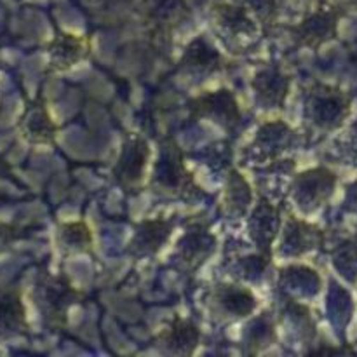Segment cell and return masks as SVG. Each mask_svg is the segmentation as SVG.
<instances>
[{"instance_id":"1","label":"cell","mask_w":357,"mask_h":357,"mask_svg":"<svg viewBox=\"0 0 357 357\" xmlns=\"http://www.w3.org/2000/svg\"><path fill=\"white\" fill-rule=\"evenodd\" d=\"M152 187L159 194L176 197H194L201 190L195 185L194 174L185 166L183 152L173 138H166L160 145V157L153 171Z\"/></svg>"},{"instance_id":"2","label":"cell","mask_w":357,"mask_h":357,"mask_svg":"<svg viewBox=\"0 0 357 357\" xmlns=\"http://www.w3.org/2000/svg\"><path fill=\"white\" fill-rule=\"evenodd\" d=\"M307 117L316 128L331 131L342 126L351 112V100L340 89L330 86H316L307 94Z\"/></svg>"},{"instance_id":"3","label":"cell","mask_w":357,"mask_h":357,"mask_svg":"<svg viewBox=\"0 0 357 357\" xmlns=\"http://www.w3.org/2000/svg\"><path fill=\"white\" fill-rule=\"evenodd\" d=\"M342 16H344V10L340 7H319L303 17L298 24L289 28V33L298 47L317 49L335 38Z\"/></svg>"},{"instance_id":"4","label":"cell","mask_w":357,"mask_h":357,"mask_svg":"<svg viewBox=\"0 0 357 357\" xmlns=\"http://www.w3.org/2000/svg\"><path fill=\"white\" fill-rule=\"evenodd\" d=\"M192 119H211L213 122L222 126L229 132H232L243 121L239 103L234 93L229 89L208 91V93L195 96L188 103Z\"/></svg>"},{"instance_id":"5","label":"cell","mask_w":357,"mask_h":357,"mask_svg":"<svg viewBox=\"0 0 357 357\" xmlns=\"http://www.w3.org/2000/svg\"><path fill=\"white\" fill-rule=\"evenodd\" d=\"M150 149L139 136L129 138L122 146V153L114 167V176L124 188H136L145 176Z\"/></svg>"},{"instance_id":"6","label":"cell","mask_w":357,"mask_h":357,"mask_svg":"<svg viewBox=\"0 0 357 357\" xmlns=\"http://www.w3.org/2000/svg\"><path fill=\"white\" fill-rule=\"evenodd\" d=\"M82 298V293L77 291L68 279L58 275L51 278L44 286V312L45 319L54 328L65 326L66 312L73 303Z\"/></svg>"},{"instance_id":"7","label":"cell","mask_w":357,"mask_h":357,"mask_svg":"<svg viewBox=\"0 0 357 357\" xmlns=\"http://www.w3.org/2000/svg\"><path fill=\"white\" fill-rule=\"evenodd\" d=\"M190 16L187 0H146L145 20L153 33L169 37L174 28L180 26Z\"/></svg>"},{"instance_id":"8","label":"cell","mask_w":357,"mask_h":357,"mask_svg":"<svg viewBox=\"0 0 357 357\" xmlns=\"http://www.w3.org/2000/svg\"><path fill=\"white\" fill-rule=\"evenodd\" d=\"M49 65L56 72L72 68L79 61L86 59L91 52V42L87 37L59 31L47 47Z\"/></svg>"},{"instance_id":"9","label":"cell","mask_w":357,"mask_h":357,"mask_svg":"<svg viewBox=\"0 0 357 357\" xmlns=\"http://www.w3.org/2000/svg\"><path fill=\"white\" fill-rule=\"evenodd\" d=\"M251 16L253 14L248 13L243 6L236 2H216L211 6V17L215 21V26L232 38L253 37L257 24Z\"/></svg>"},{"instance_id":"10","label":"cell","mask_w":357,"mask_h":357,"mask_svg":"<svg viewBox=\"0 0 357 357\" xmlns=\"http://www.w3.org/2000/svg\"><path fill=\"white\" fill-rule=\"evenodd\" d=\"M174 222L169 220H145L136 225V232L129 243V251L135 257L155 255L173 234Z\"/></svg>"},{"instance_id":"11","label":"cell","mask_w":357,"mask_h":357,"mask_svg":"<svg viewBox=\"0 0 357 357\" xmlns=\"http://www.w3.org/2000/svg\"><path fill=\"white\" fill-rule=\"evenodd\" d=\"M201 342V330L192 321L176 317L173 323L157 337V345L162 347L167 354L190 356Z\"/></svg>"},{"instance_id":"12","label":"cell","mask_w":357,"mask_h":357,"mask_svg":"<svg viewBox=\"0 0 357 357\" xmlns=\"http://www.w3.org/2000/svg\"><path fill=\"white\" fill-rule=\"evenodd\" d=\"M178 65H180V70L188 73L211 75L225 68V59L204 37H197L187 45Z\"/></svg>"},{"instance_id":"13","label":"cell","mask_w":357,"mask_h":357,"mask_svg":"<svg viewBox=\"0 0 357 357\" xmlns=\"http://www.w3.org/2000/svg\"><path fill=\"white\" fill-rule=\"evenodd\" d=\"M289 84L291 80L281 70L265 68L255 75L251 86L257 93L258 101L265 108H282L286 98H288Z\"/></svg>"},{"instance_id":"14","label":"cell","mask_w":357,"mask_h":357,"mask_svg":"<svg viewBox=\"0 0 357 357\" xmlns=\"http://www.w3.org/2000/svg\"><path fill=\"white\" fill-rule=\"evenodd\" d=\"M215 302L225 310L229 316L246 317L257 309V298L246 288L232 284L218 286L215 291Z\"/></svg>"},{"instance_id":"15","label":"cell","mask_w":357,"mask_h":357,"mask_svg":"<svg viewBox=\"0 0 357 357\" xmlns=\"http://www.w3.org/2000/svg\"><path fill=\"white\" fill-rule=\"evenodd\" d=\"M28 328L26 310L17 289L0 291V330L7 333H23Z\"/></svg>"},{"instance_id":"16","label":"cell","mask_w":357,"mask_h":357,"mask_svg":"<svg viewBox=\"0 0 357 357\" xmlns=\"http://www.w3.org/2000/svg\"><path fill=\"white\" fill-rule=\"evenodd\" d=\"M335 181H337L335 174L321 167V169L300 174L298 180H296V190H303L305 199L312 197L314 206H319L333 192Z\"/></svg>"},{"instance_id":"17","label":"cell","mask_w":357,"mask_h":357,"mask_svg":"<svg viewBox=\"0 0 357 357\" xmlns=\"http://www.w3.org/2000/svg\"><path fill=\"white\" fill-rule=\"evenodd\" d=\"M23 128L24 136H28L35 143H52L56 138V131H58L44 105H35L28 112L23 121Z\"/></svg>"},{"instance_id":"18","label":"cell","mask_w":357,"mask_h":357,"mask_svg":"<svg viewBox=\"0 0 357 357\" xmlns=\"http://www.w3.org/2000/svg\"><path fill=\"white\" fill-rule=\"evenodd\" d=\"M215 237L209 232H188L180 248L181 258L195 271L215 251Z\"/></svg>"},{"instance_id":"19","label":"cell","mask_w":357,"mask_h":357,"mask_svg":"<svg viewBox=\"0 0 357 357\" xmlns=\"http://www.w3.org/2000/svg\"><path fill=\"white\" fill-rule=\"evenodd\" d=\"M59 243L68 251L84 253V251H91V246H93V234H91L89 227L84 222L63 223L59 227Z\"/></svg>"},{"instance_id":"20","label":"cell","mask_w":357,"mask_h":357,"mask_svg":"<svg viewBox=\"0 0 357 357\" xmlns=\"http://www.w3.org/2000/svg\"><path fill=\"white\" fill-rule=\"evenodd\" d=\"M251 202L250 185L246 183L243 176L237 171H232L229 176V185H227L225 206L232 209V215L241 216L246 213L248 204Z\"/></svg>"},{"instance_id":"21","label":"cell","mask_w":357,"mask_h":357,"mask_svg":"<svg viewBox=\"0 0 357 357\" xmlns=\"http://www.w3.org/2000/svg\"><path fill=\"white\" fill-rule=\"evenodd\" d=\"M243 6L248 13L257 16L264 24L271 26L278 16V0H232Z\"/></svg>"},{"instance_id":"22","label":"cell","mask_w":357,"mask_h":357,"mask_svg":"<svg viewBox=\"0 0 357 357\" xmlns=\"http://www.w3.org/2000/svg\"><path fill=\"white\" fill-rule=\"evenodd\" d=\"M21 230L9 223H0V251L7 250L14 241L20 239Z\"/></svg>"},{"instance_id":"23","label":"cell","mask_w":357,"mask_h":357,"mask_svg":"<svg viewBox=\"0 0 357 357\" xmlns=\"http://www.w3.org/2000/svg\"><path fill=\"white\" fill-rule=\"evenodd\" d=\"M352 2H354V3H356V6H357V0H352Z\"/></svg>"}]
</instances>
